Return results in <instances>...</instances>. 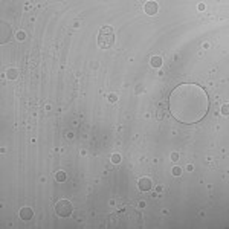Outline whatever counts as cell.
Wrapping results in <instances>:
<instances>
[{
  "label": "cell",
  "mask_w": 229,
  "mask_h": 229,
  "mask_svg": "<svg viewBox=\"0 0 229 229\" xmlns=\"http://www.w3.org/2000/svg\"><path fill=\"white\" fill-rule=\"evenodd\" d=\"M137 188H139L140 191H150V189L153 188L151 179H150V177H140V179L137 180Z\"/></svg>",
  "instance_id": "obj_3"
},
{
  "label": "cell",
  "mask_w": 229,
  "mask_h": 229,
  "mask_svg": "<svg viewBox=\"0 0 229 229\" xmlns=\"http://www.w3.org/2000/svg\"><path fill=\"white\" fill-rule=\"evenodd\" d=\"M112 162H113V164H119V162H121V156H119V154H113V156H112Z\"/></svg>",
  "instance_id": "obj_9"
},
{
  "label": "cell",
  "mask_w": 229,
  "mask_h": 229,
  "mask_svg": "<svg viewBox=\"0 0 229 229\" xmlns=\"http://www.w3.org/2000/svg\"><path fill=\"white\" fill-rule=\"evenodd\" d=\"M157 9H159V6H157L156 2H147V3H145V14H147V15H154V14H157Z\"/></svg>",
  "instance_id": "obj_4"
},
{
  "label": "cell",
  "mask_w": 229,
  "mask_h": 229,
  "mask_svg": "<svg viewBox=\"0 0 229 229\" xmlns=\"http://www.w3.org/2000/svg\"><path fill=\"white\" fill-rule=\"evenodd\" d=\"M53 211H55V214L60 215V217H69V215L72 214L73 208H72V203H70L69 200L61 199V200H58V202L55 203Z\"/></svg>",
  "instance_id": "obj_2"
},
{
  "label": "cell",
  "mask_w": 229,
  "mask_h": 229,
  "mask_svg": "<svg viewBox=\"0 0 229 229\" xmlns=\"http://www.w3.org/2000/svg\"><path fill=\"white\" fill-rule=\"evenodd\" d=\"M20 219L22 220H25V222H28V220H31L32 219V215H34V211L31 209V208H28V206H25V208H22L20 209Z\"/></svg>",
  "instance_id": "obj_5"
},
{
  "label": "cell",
  "mask_w": 229,
  "mask_h": 229,
  "mask_svg": "<svg viewBox=\"0 0 229 229\" xmlns=\"http://www.w3.org/2000/svg\"><path fill=\"white\" fill-rule=\"evenodd\" d=\"M115 43V29L112 26H102L98 32V46L101 49H109Z\"/></svg>",
  "instance_id": "obj_1"
},
{
  "label": "cell",
  "mask_w": 229,
  "mask_h": 229,
  "mask_svg": "<svg viewBox=\"0 0 229 229\" xmlns=\"http://www.w3.org/2000/svg\"><path fill=\"white\" fill-rule=\"evenodd\" d=\"M150 64H151L153 67H160V66L164 64V60H162V57L156 55V57H151V60H150Z\"/></svg>",
  "instance_id": "obj_6"
},
{
  "label": "cell",
  "mask_w": 229,
  "mask_h": 229,
  "mask_svg": "<svg viewBox=\"0 0 229 229\" xmlns=\"http://www.w3.org/2000/svg\"><path fill=\"white\" fill-rule=\"evenodd\" d=\"M55 180H57V182H66V180H67L66 171H57V173H55Z\"/></svg>",
  "instance_id": "obj_7"
},
{
  "label": "cell",
  "mask_w": 229,
  "mask_h": 229,
  "mask_svg": "<svg viewBox=\"0 0 229 229\" xmlns=\"http://www.w3.org/2000/svg\"><path fill=\"white\" fill-rule=\"evenodd\" d=\"M17 75H18L17 69H8L6 70V78H9V80H15Z\"/></svg>",
  "instance_id": "obj_8"
},
{
  "label": "cell",
  "mask_w": 229,
  "mask_h": 229,
  "mask_svg": "<svg viewBox=\"0 0 229 229\" xmlns=\"http://www.w3.org/2000/svg\"><path fill=\"white\" fill-rule=\"evenodd\" d=\"M110 101H112V102L116 101V95H110Z\"/></svg>",
  "instance_id": "obj_13"
},
{
  "label": "cell",
  "mask_w": 229,
  "mask_h": 229,
  "mask_svg": "<svg viewBox=\"0 0 229 229\" xmlns=\"http://www.w3.org/2000/svg\"><path fill=\"white\" fill-rule=\"evenodd\" d=\"M228 110H229L228 104H225V105H223V109H222V113H223V115H228Z\"/></svg>",
  "instance_id": "obj_11"
},
{
  "label": "cell",
  "mask_w": 229,
  "mask_h": 229,
  "mask_svg": "<svg viewBox=\"0 0 229 229\" xmlns=\"http://www.w3.org/2000/svg\"><path fill=\"white\" fill-rule=\"evenodd\" d=\"M171 159H173V160L176 162V160L179 159V154H177V153H173V154H171Z\"/></svg>",
  "instance_id": "obj_12"
},
{
  "label": "cell",
  "mask_w": 229,
  "mask_h": 229,
  "mask_svg": "<svg viewBox=\"0 0 229 229\" xmlns=\"http://www.w3.org/2000/svg\"><path fill=\"white\" fill-rule=\"evenodd\" d=\"M180 174H182V170H180L179 167H174V168H173V176L177 177V176H180Z\"/></svg>",
  "instance_id": "obj_10"
}]
</instances>
